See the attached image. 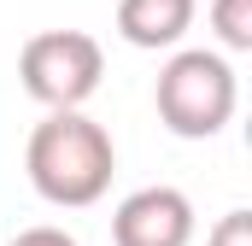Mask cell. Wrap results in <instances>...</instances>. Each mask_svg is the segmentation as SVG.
Returning <instances> with one entry per match:
<instances>
[{"instance_id":"cell-7","label":"cell","mask_w":252,"mask_h":246,"mask_svg":"<svg viewBox=\"0 0 252 246\" xmlns=\"http://www.w3.org/2000/svg\"><path fill=\"white\" fill-rule=\"evenodd\" d=\"M205 246H252V211H223Z\"/></svg>"},{"instance_id":"cell-5","label":"cell","mask_w":252,"mask_h":246,"mask_svg":"<svg viewBox=\"0 0 252 246\" xmlns=\"http://www.w3.org/2000/svg\"><path fill=\"white\" fill-rule=\"evenodd\" d=\"M193 12L199 0H118V35L141 53H158L193 30Z\"/></svg>"},{"instance_id":"cell-4","label":"cell","mask_w":252,"mask_h":246,"mask_svg":"<svg viewBox=\"0 0 252 246\" xmlns=\"http://www.w3.org/2000/svg\"><path fill=\"white\" fill-rule=\"evenodd\" d=\"M193 199L182 187H135L112 211V246H188Z\"/></svg>"},{"instance_id":"cell-2","label":"cell","mask_w":252,"mask_h":246,"mask_svg":"<svg viewBox=\"0 0 252 246\" xmlns=\"http://www.w3.org/2000/svg\"><path fill=\"white\" fill-rule=\"evenodd\" d=\"M235 70L223 53H205V47H188V53H170V64L158 70L153 82V106H158V123L182 141H211L223 135V123L235 118Z\"/></svg>"},{"instance_id":"cell-1","label":"cell","mask_w":252,"mask_h":246,"mask_svg":"<svg viewBox=\"0 0 252 246\" xmlns=\"http://www.w3.org/2000/svg\"><path fill=\"white\" fill-rule=\"evenodd\" d=\"M24 170H30V187L47 205L82 211V205L106 199V187L118 176V147L88 112H47L30 129Z\"/></svg>"},{"instance_id":"cell-6","label":"cell","mask_w":252,"mask_h":246,"mask_svg":"<svg viewBox=\"0 0 252 246\" xmlns=\"http://www.w3.org/2000/svg\"><path fill=\"white\" fill-rule=\"evenodd\" d=\"M211 30L229 53H252V0H211Z\"/></svg>"},{"instance_id":"cell-3","label":"cell","mask_w":252,"mask_h":246,"mask_svg":"<svg viewBox=\"0 0 252 246\" xmlns=\"http://www.w3.org/2000/svg\"><path fill=\"white\" fill-rule=\"evenodd\" d=\"M106 76V53L88 30H41L18 53V82L47 112H82Z\"/></svg>"},{"instance_id":"cell-8","label":"cell","mask_w":252,"mask_h":246,"mask_svg":"<svg viewBox=\"0 0 252 246\" xmlns=\"http://www.w3.org/2000/svg\"><path fill=\"white\" fill-rule=\"evenodd\" d=\"M12 246H76V235H64V229H53V223H41V229H24Z\"/></svg>"}]
</instances>
